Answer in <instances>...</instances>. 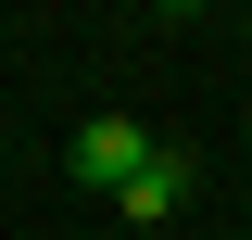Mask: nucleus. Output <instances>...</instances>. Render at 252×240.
<instances>
[{
  "mask_svg": "<svg viewBox=\"0 0 252 240\" xmlns=\"http://www.w3.org/2000/svg\"><path fill=\"white\" fill-rule=\"evenodd\" d=\"M114 202H126V228H164V215L189 202V164H177V152H152V164H139V177H126Z\"/></svg>",
  "mask_w": 252,
  "mask_h": 240,
  "instance_id": "f03ea898",
  "label": "nucleus"
},
{
  "mask_svg": "<svg viewBox=\"0 0 252 240\" xmlns=\"http://www.w3.org/2000/svg\"><path fill=\"white\" fill-rule=\"evenodd\" d=\"M152 13H202V0H152Z\"/></svg>",
  "mask_w": 252,
  "mask_h": 240,
  "instance_id": "7ed1b4c3",
  "label": "nucleus"
},
{
  "mask_svg": "<svg viewBox=\"0 0 252 240\" xmlns=\"http://www.w3.org/2000/svg\"><path fill=\"white\" fill-rule=\"evenodd\" d=\"M152 126H126V114H89V126H76V152H63V164H76V177H89V190H126V177H139V164H152Z\"/></svg>",
  "mask_w": 252,
  "mask_h": 240,
  "instance_id": "f257e3e1",
  "label": "nucleus"
}]
</instances>
